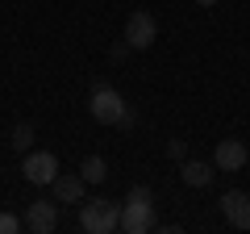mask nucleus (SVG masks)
I'll use <instances>...</instances> for the list:
<instances>
[{
  "label": "nucleus",
  "instance_id": "1",
  "mask_svg": "<svg viewBox=\"0 0 250 234\" xmlns=\"http://www.w3.org/2000/svg\"><path fill=\"white\" fill-rule=\"evenodd\" d=\"M117 230H125V234H146V230H154V197H150V188H129V197H125V205H121V226Z\"/></svg>",
  "mask_w": 250,
  "mask_h": 234
},
{
  "label": "nucleus",
  "instance_id": "2",
  "mask_svg": "<svg viewBox=\"0 0 250 234\" xmlns=\"http://www.w3.org/2000/svg\"><path fill=\"white\" fill-rule=\"evenodd\" d=\"M80 226H83L88 234H108V230H117V226H121V205L108 201V197L83 201V205H80Z\"/></svg>",
  "mask_w": 250,
  "mask_h": 234
},
{
  "label": "nucleus",
  "instance_id": "3",
  "mask_svg": "<svg viewBox=\"0 0 250 234\" xmlns=\"http://www.w3.org/2000/svg\"><path fill=\"white\" fill-rule=\"evenodd\" d=\"M88 109H92V117H96L100 126H121V121H129V113H125V100H121V92H113V88H92V100H88Z\"/></svg>",
  "mask_w": 250,
  "mask_h": 234
},
{
  "label": "nucleus",
  "instance_id": "4",
  "mask_svg": "<svg viewBox=\"0 0 250 234\" xmlns=\"http://www.w3.org/2000/svg\"><path fill=\"white\" fill-rule=\"evenodd\" d=\"M154 38H159V21H154L146 9L129 13V21H125V46L146 50V46H154Z\"/></svg>",
  "mask_w": 250,
  "mask_h": 234
},
{
  "label": "nucleus",
  "instance_id": "5",
  "mask_svg": "<svg viewBox=\"0 0 250 234\" xmlns=\"http://www.w3.org/2000/svg\"><path fill=\"white\" fill-rule=\"evenodd\" d=\"M25 180L29 184H54V176H59V159H54L50 151H34L25 155Z\"/></svg>",
  "mask_w": 250,
  "mask_h": 234
},
{
  "label": "nucleus",
  "instance_id": "6",
  "mask_svg": "<svg viewBox=\"0 0 250 234\" xmlns=\"http://www.w3.org/2000/svg\"><path fill=\"white\" fill-rule=\"evenodd\" d=\"M25 226H29L34 234H50L54 226H59V205H54V201H29Z\"/></svg>",
  "mask_w": 250,
  "mask_h": 234
},
{
  "label": "nucleus",
  "instance_id": "7",
  "mask_svg": "<svg viewBox=\"0 0 250 234\" xmlns=\"http://www.w3.org/2000/svg\"><path fill=\"white\" fill-rule=\"evenodd\" d=\"M213 167H221V171L246 167V142H238V138H221V142H217V155H213Z\"/></svg>",
  "mask_w": 250,
  "mask_h": 234
},
{
  "label": "nucleus",
  "instance_id": "8",
  "mask_svg": "<svg viewBox=\"0 0 250 234\" xmlns=\"http://www.w3.org/2000/svg\"><path fill=\"white\" fill-rule=\"evenodd\" d=\"M221 213H225V222H229V226L246 230V226H250V197H246V192H238V188L225 192V197H221Z\"/></svg>",
  "mask_w": 250,
  "mask_h": 234
},
{
  "label": "nucleus",
  "instance_id": "9",
  "mask_svg": "<svg viewBox=\"0 0 250 234\" xmlns=\"http://www.w3.org/2000/svg\"><path fill=\"white\" fill-rule=\"evenodd\" d=\"M54 197L62 205H80L83 201V176H54Z\"/></svg>",
  "mask_w": 250,
  "mask_h": 234
},
{
  "label": "nucleus",
  "instance_id": "10",
  "mask_svg": "<svg viewBox=\"0 0 250 234\" xmlns=\"http://www.w3.org/2000/svg\"><path fill=\"white\" fill-rule=\"evenodd\" d=\"M179 176H184L188 188H205V184L213 180V167H208V163H184V167H179Z\"/></svg>",
  "mask_w": 250,
  "mask_h": 234
},
{
  "label": "nucleus",
  "instance_id": "11",
  "mask_svg": "<svg viewBox=\"0 0 250 234\" xmlns=\"http://www.w3.org/2000/svg\"><path fill=\"white\" fill-rule=\"evenodd\" d=\"M80 176H83V184H100L108 176V167H104V159L100 155H88V159L80 163Z\"/></svg>",
  "mask_w": 250,
  "mask_h": 234
},
{
  "label": "nucleus",
  "instance_id": "12",
  "mask_svg": "<svg viewBox=\"0 0 250 234\" xmlns=\"http://www.w3.org/2000/svg\"><path fill=\"white\" fill-rule=\"evenodd\" d=\"M13 146H17V151H29V146H34V130L17 126V130H13Z\"/></svg>",
  "mask_w": 250,
  "mask_h": 234
},
{
  "label": "nucleus",
  "instance_id": "13",
  "mask_svg": "<svg viewBox=\"0 0 250 234\" xmlns=\"http://www.w3.org/2000/svg\"><path fill=\"white\" fill-rule=\"evenodd\" d=\"M21 230V217H13V213H0V234H17Z\"/></svg>",
  "mask_w": 250,
  "mask_h": 234
},
{
  "label": "nucleus",
  "instance_id": "14",
  "mask_svg": "<svg viewBox=\"0 0 250 234\" xmlns=\"http://www.w3.org/2000/svg\"><path fill=\"white\" fill-rule=\"evenodd\" d=\"M167 155H171V159H179V155H184V142H179V138H171V142H167Z\"/></svg>",
  "mask_w": 250,
  "mask_h": 234
},
{
  "label": "nucleus",
  "instance_id": "15",
  "mask_svg": "<svg viewBox=\"0 0 250 234\" xmlns=\"http://www.w3.org/2000/svg\"><path fill=\"white\" fill-rule=\"evenodd\" d=\"M196 4H205V9H208V4H217V0H196Z\"/></svg>",
  "mask_w": 250,
  "mask_h": 234
},
{
  "label": "nucleus",
  "instance_id": "16",
  "mask_svg": "<svg viewBox=\"0 0 250 234\" xmlns=\"http://www.w3.org/2000/svg\"><path fill=\"white\" fill-rule=\"evenodd\" d=\"M246 230H250V226H246Z\"/></svg>",
  "mask_w": 250,
  "mask_h": 234
}]
</instances>
